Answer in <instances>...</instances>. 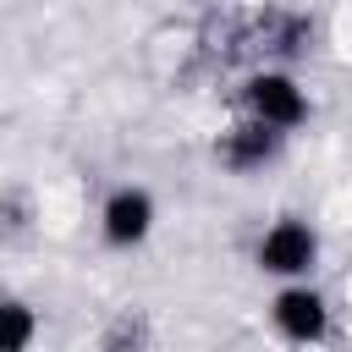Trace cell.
Instances as JSON below:
<instances>
[{
  "label": "cell",
  "mask_w": 352,
  "mask_h": 352,
  "mask_svg": "<svg viewBox=\"0 0 352 352\" xmlns=\"http://www.w3.org/2000/svg\"><path fill=\"white\" fill-rule=\"evenodd\" d=\"M280 143H286V132H275V126H264V121L242 116V121L220 138V165H226V170H236V176L264 170V165L280 154Z\"/></svg>",
  "instance_id": "obj_5"
},
{
  "label": "cell",
  "mask_w": 352,
  "mask_h": 352,
  "mask_svg": "<svg viewBox=\"0 0 352 352\" xmlns=\"http://www.w3.org/2000/svg\"><path fill=\"white\" fill-rule=\"evenodd\" d=\"M242 104H248V116L253 121H264V126H275V132H297L302 121H308V94H302V82L292 77V72H253L248 82H242Z\"/></svg>",
  "instance_id": "obj_2"
},
{
  "label": "cell",
  "mask_w": 352,
  "mask_h": 352,
  "mask_svg": "<svg viewBox=\"0 0 352 352\" xmlns=\"http://www.w3.org/2000/svg\"><path fill=\"white\" fill-rule=\"evenodd\" d=\"M154 231V198L148 187H116L99 209V236L110 248H143Z\"/></svg>",
  "instance_id": "obj_4"
},
{
  "label": "cell",
  "mask_w": 352,
  "mask_h": 352,
  "mask_svg": "<svg viewBox=\"0 0 352 352\" xmlns=\"http://www.w3.org/2000/svg\"><path fill=\"white\" fill-rule=\"evenodd\" d=\"M270 324L292 341V346H319L330 336V302L308 286V280H286L270 297Z\"/></svg>",
  "instance_id": "obj_3"
},
{
  "label": "cell",
  "mask_w": 352,
  "mask_h": 352,
  "mask_svg": "<svg viewBox=\"0 0 352 352\" xmlns=\"http://www.w3.org/2000/svg\"><path fill=\"white\" fill-rule=\"evenodd\" d=\"M38 336V314L22 297H0V352H28Z\"/></svg>",
  "instance_id": "obj_6"
},
{
  "label": "cell",
  "mask_w": 352,
  "mask_h": 352,
  "mask_svg": "<svg viewBox=\"0 0 352 352\" xmlns=\"http://www.w3.org/2000/svg\"><path fill=\"white\" fill-rule=\"evenodd\" d=\"M258 270L275 275V280H308L314 264H319V231L297 214H280L264 236H258Z\"/></svg>",
  "instance_id": "obj_1"
}]
</instances>
